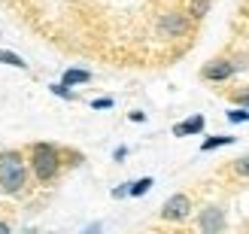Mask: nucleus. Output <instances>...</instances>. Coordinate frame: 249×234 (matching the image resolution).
Returning a JSON list of instances; mask_svg holds the SVG:
<instances>
[{
	"label": "nucleus",
	"instance_id": "nucleus-16",
	"mask_svg": "<svg viewBox=\"0 0 249 234\" xmlns=\"http://www.w3.org/2000/svg\"><path fill=\"white\" fill-rule=\"evenodd\" d=\"M91 107L94 109H109L113 107V97H97V101H91Z\"/></svg>",
	"mask_w": 249,
	"mask_h": 234
},
{
	"label": "nucleus",
	"instance_id": "nucleus-18",
	"mask_svg": "<svg viewBox=\"0 0 249 234\" xmlns=\"http://www.w3.org/2000/svg\"><path fill=\"white\" fill-rule=\"evenodd\" d=\"M124 195H128V182L119 186V189H113V198H124Z\"/></svg>",
	"mask_w": 249,
	"mask_h": 234
},
{
	"label": "nucleus",
	"instance_id": "nucleus-3",
	"mask_svg": "<svg viewBox=\"0 0 249 234\" xmlns=\"http://www.w3.org/2000/svg\"><path fill=\"white\" fill-rule=\"evenodd\" d=\"M192 213V198L189 195H170V198L164 201V207H161V219L164 222H185Z\"/></svg>",
	"mask_w": 249,
	"mask_h": 234
},
{
	"label": "nucleus",
	"instance_id": "nucleus-6",
	"mask_svg": "<svg viewBox=\"0 0 249 234\" xmlns=\"http://www.w3.org/2000/svg\"><path fill=\"white\" fill-rule=\"evenodd\" d=\"M161 31H167L170 36H182L189 31V18L179 16V12H167V16L161 18Z\"/></svg>",
	"mask_w": 249,
	"mask_h": 234
},
{
	"label": "nucleus",
	"instance_id": "nucleus-2",
	"mask_svg": "<svg viewBox=\"0 0 249 234\" xmlns=\"http://www.w3.org/2000/svg\"><path fill=\"white\" fill-rule=\"evenodd\" d=\"M28 167L36 182H52L61 170V152L52 143H34L28 149Z\"/></svg>",
	"mask_w": 249,
	"mask_h": 234
},
{
	"label": "nucleus",
	"instance_id": "nucleus-19",
	"mask_svg": "<svg viewBox=\"0 0 249 234\" xmlns=\"http://www.w3.org/2000/svg\"><path fill=\"white\" fill-rule=\"evenodd\" d=\"M131 122H146V113H140V109H134V113H131Z\"/></svg>",
	"mask_w": 249,
	"mask_h": 234
},
{
	"label": "nucleus",
	"instance_id": "nucleus-20",
	"mask_svg": "<svg viewBox=\"0 0 249 234\" xmlns=\"http://www.w3.org/2000/svg\"><path fill=\"white\" fill-rule=\"evenodd\" d=\"M124 155H128V149H124V146H119V149H116V162H122Z\"/></svg>",
	"mask_w": 249,
	"mask_h": 234
},
{
	"label": "nucleus",
	"instance_id": "nucleus-14",
	"mask_svg": "<svg viewBox=\"0 0 249 234\" xmlns=\"http://www.w3.org/2000/svg\"><path fill=\"white\" fill-rule=\"evenodd\" d=\"M228 122H234V125H237V122H249V109H246V107H240V109H228Z\"/></svg>",
	"mask_w": 249,
	"mask_h": 234
},
{
	"label": "nucleus",
	"instance_id": "nucleus-11",
	"mask_svg": "<svg viewBox=\"0 0 249 234\" xmlns=\"http://www.w3.org/2000/svg\"><path fill=\"white\" fill-rule=\"evenodd\" d=\"M149 189H152V177H143V180H137V182H128V195H134V198L146 195Z\"/></svg>",
	"mask_w": 249,
	"mask_h": 234
},
{
	"label": "nucleus",
	"instance_id": "nucleus-10",
	"mask_svg": "<svg viewBox=\"0 0 249 234\" xmlns=\"http://www.w3.org/2000/svg\"><path fill=\"white\" fill-rule=\"evenodd\" d=\"M210 3H213V0H189V16L192 18H204L210 12Z\"/></svg>",
	"mask_w": 249,
	"mask_h": 234
},
{
	"label": "nucleus",
	"instance_id": "nucleus-7",
	"mask_svg": "<svg viewBox=\"0 0 249 234\" xmlns=\"http://www.w3.org/2000/svg\"><path fill=\"white\" fill-rule=\"evenodd\" d=\"M201 131H204V116H192V119L179 122V125H173L177 137H189V134H201Z\"/></svg>",
	"mask_w": 249,
	"mask_h": 234
},
{
	"label": "nucleus",
	"instance_id": "nucleus-15",
	"mask_svg": "<svg viewBox=\"0 0 249 234\" xmlns=\"http://www.w3.org/2000/svg\"><path fill=\"white\" fill-rule=\"evenodd\" d=\"M52 94H58V97H73V94H70V85H64V82L52 85Z\"/></svg>",
	"mask_w": 249,
	"mask_h": 234
},
{
	"label": "nucleus",
	"instance_id": "nucleus-9",
	"mask_svg": "<svg viewBox=\"0 0 249 234\" xmlns=\"http://www.w3.org/2000/svg\"><path fill=\"white\" fill-rule=\"evenodd\" d=\"M89 79H91L89 70H76V67H73V70L64 73V79H61V82H64V85H82V82H89Z\"/></svg>",
	"mask_w": 249,
	"mask_h": 234
},
{
	"label": "nucleus",
	"instance_id": "nucleus-21",
	"mask_svg": "<svg viewBox=\"0 0 249 234\" xmlns=\"http://www.w3.org/2000/svg\"><path fill=\"white\" fill-rule=\"evenodd\" d=\"M6 231H9V225H6V222H0V234H6Z\"/></svg>",
	"mask_w": 249,
	"mask_h": 234
},
{
	"label": "nucleus",
	"instance_id": "nucleus-8",
	"mask_svg": "<svg viewBox=\"0 0 249 234\" xmlns=\"http://www.w3.org/2000/svg\"><path fill=\"white\" fill-rule=\"evenodd\" d=\"M234 143V137H228V134H219V137H207L204 143H201V152H213V149H219V146H231Z\"/></svg>",
	"mask_w": 249,
	"mask_h": 234
},
{
	"label": "nucleus",
	"instance_id": "nucleus-12",
	"mask_svg": "<svg viewBox=\"0 0 249 234\" xmlns=\"http://www.w3.org/2000/svg\"><path fill=\"white\" fill-rule=\"evenodd\" d=\"M0 61H3V64H9V67H16V70H24V67H28L16 52H6V49H0Z\"/></svg>",
	"mask_w": 249,
	"mask_h": 234
},
{
	"label": "nucleus",
	"instance_id": "nucleus-13",
	"mask_svg": "<svg viewBox=\"0 0 249 234\" xmlns=\"http://www.w3.org/2000/svg\"><path fill=\"white\" fill-rule=\"evenodd\" d=\"M231 170L237 177H249V155H243V158H237V162L231 164Z\"/></svg>",
	"mask_w": 249,
	"mask_h": 234
},
{
	"label": "nucleus",
	"instance_id": "nucleus-17",
	"mask_svg": "<svg viewBox=\"0 0 249 234\" xmlns=\"http://www.w3.org/2000/svg\"><path fill=\"white\" fill-rule=\"evenodd\" d=\"M234 101H237L240 107H246V109H249V89H246V91H237V94H234Z\"/></svg>",
	"mask_w": 249,
	"mask_h": 234
},
{
	"label": "nucleus",
	"instance_id": "nucleus-4",
	"mask_svg": "<svg viewBox=\"0 0 249 234\" xmlns=\"http://www.w3.org/2000/svg\"><path fill=\"white\" fill-rule=\"evenodd\" d=\"M243 64L240 61H228V58H219V61H210V64L201 70V76L210 79V82H222V79H231Z\"/></svg>",
	"mask_w": 249,
	"mask_h": 234
},
{
	"label": "nucleus",
	"instance_id": "nucleus-1",
	"mask_svg": "<svg viewBox=\"0 0 249 234\" xmlns=\"http://www.w3.org/2000/svg\"><path fill=\"white\" fill-rule=\"evenodd\" d=\"M28 174H31V167L21 152H16V149L0 152V192L3 195H9V198L21 195L28 189Z\"/></svg>",
	"mask_w": 249,
	"mask_h": 234
},
{
	"label": "nucleus",
	"instance_id": "nucleus-5",
	"mask_svg": "<svg viewBox=\"0 0 249 234\" xmlns=\"http://www.w3.org/2000/svg\"><path fill=\"white\" fill-rule=\"evenodd\" d=\"M197 225H201V231H222L225 228V213H222L219 207H204Z\"/></svg>",
	"mask_w": 249,
	"mask_h": 234
}]
</instances>
